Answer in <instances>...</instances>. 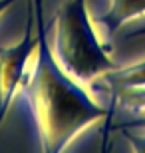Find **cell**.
Here are the masks:
<instances>
[{
	"label": "cell",
	"instance_id": "3",
	"mask_svg": "<svg viewBox=\"0 0 145 153\" xmlns=\"http://www.w3.org/2000/svg\"><path fill=\"white\" fill-rule=\"evenodd\" d=\"M34 0H28V16H26V28L24 38L14 46L2 48L0 46V123L4 121L6 111L10 108L12 100L16 97V91L20 88L26 64L32 58L34 50L38 48V34L34 32Z\"/></svg>",
	"mask_w": 145,
	"mask_h": 153
},
{
	"label": "cell",
	"instance_id": "7",
	"mask_svg": "<svg viewBox=\"0 0 145 153\" xmlns=\"http://www.w3.org/2000/svg\"><path fill=\"white\" fill-rule=\"evenodd\" d=\"M123 135H125V139L129 141V145L135 149L137 153H145V135H135V133H131V129H121Z\"/></svg>",
	"mask_w": 145,
	"mask_h": 153
},
{
	"label": "cell",
	"instance_id": "9",
	"mask_svg": "<svg viewBox=\"0 0 145 153\" xmlns=\"http://www.w3.org/2000/svg\"><path fill=\"white\" fill-rule=\"evenodd\" d=\"M14 2H16V0H0V14H2L4 10H8Z\"/></svg>",
	"mask_w": 145,
	"mask_h": 153
},
{
	"label": "cell",
	"instance_id": "4",
	"mask_svg": "<svg viewBox=\"0 0 145 153\" xmlns=\"http://www.w3.org/2000/svg\"><path fill=\"white\" fill-rule=\"evenodd\" d=\"M145 14V0H112V4L103 14L94 18L95 24H100L107 30V34H113L123 22L131 18Z\"/></svg>",
	"mask_w": 145,
	"mask_h": 153
},
{
	"label": "cell",
	"instance_id": "6",
	"mask_svg": "<svg viewBox=\"0 0 145 153\" xmlns=\"http://www.w3.org/2000/svg\"><path fill=\"white\" fill-rule=\"evenodd\" d=\"M112 103H119L121 108L129 109V111H135V114L145 111V85L119 90L117 94L112 96Z\"/></svg>",
	"mask_w": 145,
	"mask_h": 153
},
{
	"label": "cell",
	"instance_id": "8",
	"mask_svg": "<svg viewBox=\"0 0 145 153\" xmlns=\"http://www.w3.org/2000/svg\"><path fill=\"white\" fill-rule=\"evenodd\" d=\"M139 114H141L139 117L113 125V129H117V131H121V129H145V111H139Z\"/></svg>",
	"mask_w": 145,
	"mask_h": 153
},
{
	"label": "cell",
	"instance_id": "1",
	"mask_svg": "<svg viewBox=\"0 0 145 153\" xmlns=\"http://www.w3.org/2000/svg\"><path fill=\"white\" fill-rule=\"evenodd\" d=\"M38 48L32 68L26 70L18 102L30 111L44 153H60L89 123L109 115V109L91 100L78 79L58 64L46 36L42 0H34Z\"/></svg>",
	"mask_w": 145,
	"mask_h": 153
},
{
	"label": "cell",
	"instance_id": "5",
	"mask_svg": "<svg viewBox=\"0 0 145 153\" xmlns=\"http://www.w3.org/2000/svg\"><path fill=\"white\" fill-rule=\"evenodd\" d=\"M103 82L109 88V91L117 94L119 90H125V88H137V85H145V60L143 62H137L133 66H127V68L121 70H109L103 74Z\"/></svg>",
	"mask_w": 145,
	"mask_h": 153
},
{
	"label": "cell",
	"instance_id": "2",
	"mask_svg": "<svg viewBox=\"0 0 145 153\" xmlns=\"http://www.w3.org/2000/svg\"><path fill=\"white\" fill-rule=\"evenodd\" d=\"M112 46H101L89 20L86 0H64L54 20L52 52L58 64L80 84L115 68L109 58Z\"/></svg>",
	"mask_w": 145,
	"mask_h": 153
}]
</instances>
